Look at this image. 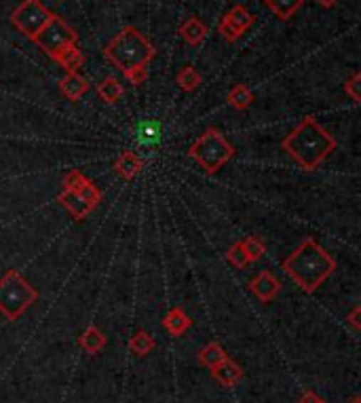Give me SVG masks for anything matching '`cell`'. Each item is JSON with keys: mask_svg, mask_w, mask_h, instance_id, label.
Wrapping results in <instances>:
<instances>
[{"mask_svg": "<svg viewBox=\"0 0 361 403\" xmlns=\"http://www.w3.org/2000/svg\"><path fill=\"white\" fill-rule=\"evenodd\" d=\"M249 291L260 300V302H271L279 291H281V283L279 279L271 273V271H260L251 281H249Z\"/></svg>", "mask_w": 361, "mask_h": 403, "instance_id": "obj_9", "label": "cell"}, {"mask_svg": "<svg viewBox=\"0 0 361 403\" xmlns=\"http://www.w3.org/2000/svg\"><path fill=\"white\" fill-rule=\"evenodd\" d=\"M264 2H266V6H268L279 19H283V21L292 19V17L300 11L302 4H304V0H264Z\"/></svg>", "mask_w": 361, "mask_h": 403, "instance_id": "obj_17", "label": "cell"}, {"mask_svg": "<svg viewBox=\"0 0 361 403\" xmlns=\"http://www.w3.org/2000/svg\"><path fill=\"white\" fill-rule=\"evenodd\" d=\"M178 85L182 87V91H194L199 85H201V74L197 72V68L192 66H184L180 72H178Z\"/></svg>", "mask_w": 361, "mask_h": 403, "instance_id": "obj_23", "label": "cell"}, {"mask_svg": "<svg viewBox=\"0 0 361 403\" xmlns=\"http://www.w3.org/2000/svg\"><path fill=\"white\" fill-rule=\"evenodd\" d=\"M129 348L133 355L137 357H146L148 352L155 350V338L148 332H137L131 340H129Z\"/></svg>", "mask_w": 361, "mask_h": 403, "instance_id": "obj_22", "label": "cell"}, {"mask_svg": "<svg viewBox=\"0 0 361 403\" xmlns=\"http://www.w3.org/2000/svg\"><path fill=\"white\" fill-rule=\"evenodd\" d=\"M360 315H361V308H360V306H355V308L351 310V315H349V323H351V328H353L355 332H360V330H361Z\"/></svg>", "mask_w": 361, "mask_h": 403, "instance_id": "obj_31", "label": "cell"}, {"mask_svg": "<svg viewBox=\"0 0 361 403\" xmlns=\"http://www.w3.org/2000/svg\"><path fill=\"white\" fill-rule=\"evenodd\" d=\"M188 157L194 159L205 173L220 172L233 157L235 148L233 144L218 131V129H207L188 150Z\"/></svg>", "mask_w": 361, "mask_h": 403, "instance_id": "obj_5", "label": "cell"}, {"mask_svg": "<svg viewBox=\"0 0 361 403\" xmlns=\"http://www.w3.org/2000/svg\"><path fill=\"white\" fill-rule=\"evenodd\" d=\"M76 41H78L76 32H74L61 17H58V15H53L51 21L43 28V32L34 38V43H36L49 58L58 56L61 49H66V47H70V45H76Z\"/></svg>", "mask_w": 361, "mask_h": 403, "instance_id": "obj_8", "label": "cell"}, {"mask_svg": "<svg viewBox=\"0 0 361 403\" xmlns=\"http://www.w3.org/2000/svg\"><path fill=\"white\" fill-rule=\"evenodd\" d=\"M157 56L150 41L133 26L120 30L119 34L104 49V58L113 61L119 70H129L135 66H148Z\"/></svg>", "mask_w": 361, "mask_h": 403, "instance_id": "obj_3", "label": "cell"}, {"mask_svg": "<svg viewBox=\"0 0 361 403\" xmlns=\"http://www.w3.org/2000/svg\"><path fill=\"white\" fill-rule=\"evenodd\" d=\"M319 403H328V402H323V399H321V402H319Z\"/></svg>", "mask_w": 361, "mask_h": 403, "instance_id": "obj_35", "label": "cell"}, {"mask_svg": "<svg viewBox=\"0 0 361 403\" xmlns=\"http://www.w3.org/2000/svg\"><path fill=\"white\" fill-rule=\"evenodd\" d=\"M283 271L298 288L313 293L336 271V260L308 236L294 249V253L283 260Z\"/></svg>", "mask_w": 361, "mask_h": 403, "instance_id": "obj_2", "label": "cell"}, {"mask_svg": "<svg viewBox=\"0 0 361 403\" xmlns=\"http://www.w3.org/2000/svg\"><path fill=\"white\" fill-rule=\"evenodd\" d=\"M180 36L188 45L199 47L205 41V36H207V28H205V23L199 17H188L180 26Z\"/></svg>", "mask_w": 361, "mask_h": 403, "instance_id": "obj_13", "label": "cell"}, {"mask_svg": "<svg viewBox=\"0 0 361 403\" xmlns=\"http://www.w3.org/2000/svg\"><path fill=\"white\" fill-rule=\"evenodd\" d=\"M360 87H361V74H360V72H357V74H353L349 83H345V93H347V95H351V100H353L355 104H360V100H361Z\"/></svg>", "mask_w": 361, "mask_h": 403, "instance_id": "obj_30", "label": "cell"}, {"mask_svg": "<svg viewBox=\"0 0 361 403\" xmlns=\"http://www.w3.org/2000/svg\"><path fill=\"white\" fill-rule=\"evenodd\" d=\"M51 59H56L61 68H66L68 72H76V70L83 68V63H85V56H83V51H80L76 45H70V47H66V49H61L60 53L53 56Z\"/></svg>", "mask_w": 361, "mask_h": 403, "instance_id": "obj_16", "label": "cell"}, {"mask_svg": "<svg viewBox=\"0 0 361 403\" xmlns=\"http://www.w3.org/2000/svg\"><path fill=\"white\" fill-rule=\"evenodd\" d=\"M53 13L41 2V0H23L13 13H11V23L30 41H34L43 28L51 21Z\"/></svg>", "mask_w": 361, "mask_h": 403, "instance_id": "obj_6", "label": "cell"}, {"mask_svg": "<svg viewBox=\"0 0 361 403\" xmlns=\"http://www.w3.org/2000/svg\"><path fill=\"white\" fill-rule=\"evenodd\" d=\"M125 78H127L131 85L142 87V85L148 80V66H135V68L125 70Z\"/></svg>", "mask_w": 361, "mask_h": 403, "instance_id": "obj_27", "label": "cell"}, {"mask_svg": "<svg viewBox=\"0 0 361 403\" xmlns=\"http://www.w3.org/2000/svg\"><path fill=\"white\" fill-rule=\"evenodd\" d=\"M140 144H159L161 142V122H144L140 127V135H137Z\"/></svg>", "mask_w": 361, "mask_h": 403, "instance_id": "obj_25", "label": "cell"}, {"mask_svg": "<svg viewBox=\"0 0 361 403\" xmlns=\"http://www.w3.org/2000/svg\"><path fill=\"white\" fill-rule=\"evenodd\" d=\"M321 402V397L317 395V393H313V391H304L300 395V399L298 403H319Z\"/></svg>", "mask_w": 361, "mask_h": 403, "instance_id": "obj_32", "label": "cell"}, {"mask_svg": "<svg viewBox=\"0 0 361 403\" xmlns=\"http://www.w3.org/2000/svg\"><path fill=\"white\" fill-rule=\"evenodd\" d=\"M281 146L304 172H315L336 150L338 142L313 116H304Z\"/></svg>", "mask_w": 361, "mask_h": 403, "instance_id": "obj_1", "label": "cell"}, {"mask_svg": "<svg viewBox=\"0 0 361 403\" xmlns=\"http://www.w3.org/2000/svg\"><path fill=\"white\" fill-rule=\"evenodd\" d=\"M349 403H361V399H360V397H355V399H351Z\"/></svg>", "mask_w": 361, "mask_h": 403, "instance_id": "obj_34", "label": "cell"}, {"mask_svg": "<svg viewBox=\"0 0 361 403\" xmlns=\"http://www.w3.org/2000/svg\"><path fill=\"white\" fill-rule=\"evenodd\" d=\"M229 355L224 352V348L220 342H209V345H205L201 348V352H199V361H201V365L203 367H207V370H214L220 361H224Z\"/></svg>", "mask_w": 361, "mask_h": 403, "instance_id": "obj_18", "label": "cell"}, {"mask_svg": "<svg viewBox=\"0 0 361 403\" xmlns=\"http://www.w3.org/2000/svg\"><path fill=\"white\" fill-rule=\"evenodd\" d=\"M163 325H165V330L172 334V336H182V334H186L188 332V328L192 325V321L188 319V315L184 313V308L180 306H174L167 315H165V319H163Z\"/></svg>", "mask_w": 361, "mask_h": 403, "instance_id": "obj_14", "label": "cell"}, {"mask_svg": "<svg viewBox=\"0 0 361 403\" xmlns=\"http://www.w3.org/2000/svg\"><path fill=\"white\" fill-rule=\"evenodd\" d=\"M317 2H319V4H323V6H334L338 0H317Z\"/></svg>", "mask_w": 361, "mask_h": 403, "instance_id": "obj_33", "label": "cell"}, {"mask_svg": "<svg viewBox=\"0 0 361 403\" xmlns=\"http://www.w3.org/2000/svg\"><path fill=\"white\" fill-rule=\"evenodd\" d=\"M209 372H211V376H214L222 387H235L241 378H243V370H241L239 365H237L231 357H226L224 361H220V363H218L214 370H209Z\"/></svg>", "mask_w": 361, "mask_h": 403, "instance_id": "obj_10", "label": "cell"}, {"mask_svg": "<svg viewBox=\"0 0 361 403\" xmlns=\"http://www.w3.org/2000/svg\"><path fill=\"white\" fill-rule=\"evenodd\" d=\"M243 249H245V253H247V258H249V262H256V260H260L264 253H266V247H264V243L258 239V236H253V234H249V236H245L243 241Z\"/></svg>", "mask_w": 361, "mask_h": 403, "instance_id": "obj_24", "label": "cell"}, {"mask_svg": "<svg viewBox=\"0 0 361 403\" xmlns=\"http://www.w3.org/2000/svg\"><path fill=\"white\" fill-rule=\"evenodd\" d=\"M229 102H231L233 108L245 110V108L251 106V102H253V93H251V89H249L247 85H235V87L231 89V93H229Z\"/></svg>", "mask_w": 361, "mask_h": 403, "instance_id": "obj_21", "label": "cell"}, {"mask_svg": "<svg viewBox=\"0 0 361 403\" xmlns=\"http://www.w3.org/2000/svg\"><path fill=\"white\" fill-rule=\"evenodd\" d=\"M78 342H80L83 350H85L87 355H98L104 346L108 345V338L100 332L98 325H89V328L83 332V336L78 338Z\"/></svg>", "mask_w": 361, "mask_h": 403, "instance_id": "obj_15", "label": "cell"}, {"mask_svg": "<svg viewBox=\"0 0 361 403\" xmlns=\"http://www.w3.org/2000/svg\"><path fill=\"white\" fill-rule=\"evenodd\" d=\"M226 19L231 21V26L239 32L241 36L253 26V15H251L243 4H235V6L231 9V13L226 15Z\"/></svg>", "mask_w": 361, "mask_h": 403, "instance_id": "obj_19", "label": "cell"}, {"mask_svg": "<svg viewBox=\"0 0 361 403\" xmlns=\"http://www.w3.org/2000/svg\"><path fill=\"white\" fill-rule=\"evenodd\" d=\"M142 167H144V161L135 155V152H131V150H125V152H120L119 159L115 161V169L119 173L122 179H133L137 173L142 172Z\"/></svg>", "mask_w": 361, "mask_h": 403, "instance_id": "obj_12", "label": "cell"}, {"mask_svg": "<svg viewBox=\"0 0 361 403\" xmlns=\"http://www.w3.org/2000/svg\"><path fill=\"white\" fill-rule=\"evenodd\" d=\"M38 300V291L32 288L19 271L11 268L0 279V313L6 321H17L34 302Z\"/></svg>", "mask_w": 361, "mask_h": 403, "instance_id": "obj_4", "label": "cell"}, {"mask_svg": "<svg viewBox=\"0 0 361 403\" xmlns=\"http://www.w3.org/2000/svg\"><path fill=\"white\" fill-rule=\"evenodd\" d=\"M100 201H102V192L91 179H87L80 190H63L58 197V203L70 211L74 220H85L100 205Z\"/></svg>", "mask_w": 361, "mask_h": 403, "instance_id": "obj_7", "label": "cell"}, {"mask_svg": "<svg viewBox=\"0 0 361 403\" xmlns=\"http://www.w3.org/2000/svg\"><path fill=\"white\" fill-rule=\"evenodd\" d=\"M226 260H229L235 268H245V266L249 264V258H247V253H245L241 241H237V243L231 245V249L226 251Z\"/></svg>", "mask_w": 361, "mask_h": 403, "instance_id": "obj_26", "label": "cell"}, {"mask_svg": "<svg viewBox=\"0 0 361 403\" xmlns=\"http://www.w3.org/2000/svg\"><path fill=\"white\" fill-rule=\"evenodd\" d=\"M85 182H87V177H85L83 173L76 172V169H72V172H68L66 175H63L61 186H63V190H80Z\"/></svg>", "mask_w": 361, "mask_h": 403, "instance_id": "obj_28", "label": "cell"}, {"mask_svg": "<svg viewBox=\"0 0 361 403\" xmlns=\"http://www.w3.org/2000/svg\"><path fill=\"white\" fill-rule=\"evenodd\" d=\"M218 32L222 34V38H226V43H237L241 38V34L231 26V21L226 19V17H222L220 19V23H218Z\"/></svg>", "mask_w": 361, "mask_h": 403, "instance_id": "obj_29", "label": "cell"}, {"mask_svg": "<svg viewBox=\"0 0 361 403\" xmlns=\"http://www.w3.org/2000/svg\"><path fill=\"white\" fill-rule=\"evenodd\" d=\"M60 89L68 100L78 102V100L87 93L89 83H87V78H83L78 72H68L60 80Z\"/></svg>", "mask_w": 361, "mask_h": 403, "instance_id": "obj_11", "label": "cell"}, {"mask_svg": "<svg viewBox=\"0 0 361 403\" xmlns=\"http://www.w3.org/2000/svg\"><path fill=\"white\" fill-rule=\"evenodd\" d=\"M98 93H100V98H102L104 102H108V104H117L120 98H122L125 89H122V85H120L117 78L108 76V78H104V80L98 85Z\"/></svg>", "mask_w": 361, "mask_h": 403, "instance_id": "obj_20", "label": "cell"}]
</instances>
